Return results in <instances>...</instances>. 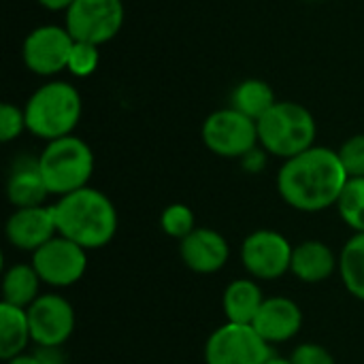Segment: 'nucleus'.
Here are the masks:
<instances>
[{"label":"nucleus","instance_id":"13","mask_svg":"<svg viewBox=\"0 0 364 364\" xmlns=\"http://www.w3.org/2000/svg\"><path fill=\"white\" fill-rule=\"evenodd\" d=\"M4 235L15 250L34 254L58 235L53 205L15 209L4 224Z\"/></svg>","mask_w":364,"mask_h":364},{"label":"nucleus","instance_id":"30","mask_svg":"<svg viewBox=\"0 0 364 364\" xmlns=\"http://www.w3.org/2000/svg\"><path fill=\"white\" fill-rule=\"evenodd\" d=\"M32 354L41 364H66V358L60 348H38L36 346V350Z\"/></svg>","mask_w":364,"mask_h":364},{"label":"nucleus","instance_id":"7","mask_svg":"<svg viewBox=\"0 0 364 364\" xmlns=\"http://www.w3.org/2000/svg\"><path fill=\"white\" fill-rule=\"evenodd\" d=\"M205 147L220 158H243L258 143V124L241 111L226 107L213 111L203 124Z\"/></svg>","mask_w":364,"mask_h":364},{"label":"nucleus","instance_id":"8","mask_svg":"<svg viewBox=\"0 0 364 364\" xmlns=\"http://www.w3.org/2000/svg\"><path fill=\"white\" fill-rule=\"evenodd\" d=\"M271 356V346L252 324L226 322L215 328L205 343L207 364H267Z\"/></svg>","mask_w":364,"mask_h":364},{"label":"nucleus","instance_id":"14","mask_svg":"<svg viewBox=\"0 0 364 364\" xmlns=\"http://www.w3.org/2000/svg\"><path fill=\"white\" fill-rule=\"evenodd\" d=\"M179 256L190 271L198 275H213L226 267L230 245L218 230L196 226L183 241H179Z\"/></svg>","mask_w":364,"mask_h":364},{"label":"nucleus","instance_id":"25","mask_svg":"<svg viewBox=\"0 0 364 364\" xmlns=\"http://www.w3.org/2000/svg\"><path fill=\"white\" fill-rule=\"evenodd\" d=\"M98 64H100V47L92 45V43L75 41V45L70 49V55H68V64H66L68 73L73 77L85 79V77L96 73Z\"/></svg>","mask_w":364,"mask_h":364},{"label":"nucleus","instance_id":"6","mask_svg":"<svg viewBox=\"0 0 364 364\" xmlns=\"http://www.w3.org/2000/svg\"><path fill=\"white\" fill-rule=\"evenodd\" d=\"M126 9L122 0H75L64 15V26L75 41L105 45L124 26Z\"/></svg>","mask_w":364,"mask_h":364},{"label":"nucleus","instance_id":"16","mask_svg":"<svg viewBox=\"0 0 364 364\" xmlns=\"http://www.w3.org/2000/svg\"><path fill=\"white\" fill-rule=\"evenodd\" d=\"M49 196L38 168V158H19L6 179V198L15 209L41 207Z\"/></svg>","mask_w":364,"mask_h":364},{"label":"nucleus","instance_id":"34","mask_svg":"<svg viewBox=\"0 0 364 364\" xmlns=\"http://www.w3.org/2000/svg\"><path fill=\"white\" fill-rule=\"evenodd\" d=\"M309 2H314V0H309Z\"/></svg>","mask_w":364,"mask_h":364},{"label":"nucleus","instance_id":"5","mask_svg":"<svg viewBox=\"0 0 364 364\" xmlns=\"http://www.w3.org/2000/svg\"><path fill=\"white\" fill-rule=\"evenodd\" d=\"M38 168L49 194L60 198L87 188L94 175V154L83 139L68 134L45 145L38 156Z\"/></svg>","mask_w":364,"mask_h":364},{"label":"nucleus","instance_id":"33","mask_svg":"<svg viewBox=\"0 0 364 364\" xmlns=\"http://www.w3.org/2000/svg\"><path fill=\"white\" fill-rule=\"evenodd\" d=\"M267 364H292L290 363V358H282V356H271L269 358V363Z\"/></svg>","mask_w":364,"mask_h":364},{"label":"nucleus","instance_id":"9","mask_svg":"<svg viewBox=\"0 0 364 364\" xmlns=\"http://www.w3.org/2000/svg\"><path fill=\"white\" fill-rule=\"evenodd\" d=\"M34 271L51 288H68L83 279L87 271V252L77 243L55 235L32 254Z\"/></svg>","mask_w":364,"mask_h":364},{"label":"nucleus","instance_id":"18","mask_svg":"<svg viewBox=\"0 0 364 364\" xmlns=\"http://www.w3.org/2000/svg\"><path fill=\"white\" fill-rule=\"evenodd\" d=\"M264 303L262 290L254 279H235L226 286L222 309L232 324H252Z\"/></svg>","mask_w":364,"mask_h":364},{"label":"nucleus","instance_id":"4","mask_svg":"<svg viewBox=\"0 0 364 364\" xmlns=\"http://www.w3.org/2000/svg\"><path fill=\"white\" fill-rule=\"evenodd\" d=\"M256 124L260 147L284 160L311 149L318 134L311 111L294 100H277Z\"/></svg>","mask_w":364,"mask_h":364},{"label":"nucleus","instance_id":"29","mask_svg":"<svg viewBox=\"0 0 364 364\" xmlns=\"http://www.w3.org/2000/svg\"><path fill=\"white\" fill-rule=\"evenodd\" d=\"M241 162H243V168L245 171H250V173H260L262 168H264V164H267V151L264 149H252L250 154H245L243 158H241Z\"/></svg>","mask_w":364,"mask_h":364},{"label":"nucleus","instance_id":"11","mask_svg":"<svg viewBox=\"0 0 364 364\" xmlns=\"http://www.w3.org/2000/svg\"><path fill=\"white\" fill-rule=\"evenodd\" d=\"M73 45L75 38L66 26L45 23L28 32L21 45V58L30 73L51 77L66 68Z\"/></svg>","mask_w":364,"mask_h":364},{"label":"nucleus","instance_id":"15","mask_svg":"<svg viewBox=\"0 0 364 364\" xmlns=\"http://www.w3.org/2000/svg\"><path fill=\"white\" fill-rule=\"evenodd\" d=\"M252 326L269 346L286 343L301 333L303 311L294 301L286 296H271V299H264Z\"/></svg>","mask_w":364,"mask_h":364},{"label":"nucleus","instance_id":"22","mask_svg":"<svg viewBox=\"0 0 364 364\" xmlns=\"http://www.w3.org/2000/svg\"><path fill=\"white\" fill-rule=\"evenodd\" d=\"M339 273L346 290L358 301H364V232H354V237L343 245Z\"/></svg>","mask_w":364,"mask_h":364},{"label":"nucleus","instance_id":"2","mask_svg":"<svg viewBox=\"0 0 364 364\" xmlns=\"http://www.w3.org/2000/svg\"><path fill=\"white\" fill-rule=\"evenodd\" d=\"M53 215L58 235L85 252L109 245L119 226L111 198L90 186L60 196L53 205Z\"/></svg>","mask_w":364,"mask_h":364},{"label":"nucleus","instance_id":"24","mask_svg":"<svg viewBox=\"0 0 364 364\" xmlns=\"http://www.w3.org/2000/svg\"><path fill=\"white\" fill-rule=\"evenodd\" d=\"M160 228L166 237L183 241L196 228V220H194L192 209L183 203L168 205L160 215Z\"/></svg>","mask_w":364,"mask_h":364},{"label":"nucleus","instance_id":"31","mask_svg":"<svg viewBox=\"0 0 364 364\" xmlns=\"http://www.w3.org/2000/svg\"><path fill=\"white\" fill-rule=\"evenodd\" d=\"M41 6H45L47 11H64L66 13V9L75 2V0H36Z\"/></svg>","mask_w":364,"mask_h":364},{"label":"nucleus","instance_id":"21","mask_svg":"<svg viewBox=\"0 0 364 364\" xmlns=\"http://www.w3.org/2000/svg\"><path fill=\"white\" fill-rule=\"evenodd\" d=\"M275 102V92L264 79H245L232 90L230 96V107L252 117L254 122H258Z\"/></svg>","mask_w":364,"mask_h":364},{"label":"nucleus","instance_id":"23","mask_svg":"<svg viewBox=\"0 0 364 364\" xmlns=\"http://www.w3.org/2000/svg\"><path fill=\"white\" fill-rule=\"evenodd\" d=\"M337 211L354 232H364V177L348 179L337 203Z\"/></svg>","mask_w":364,"mask_h":364},{"label":"nucleus","instance_id":"27","mask_svg":"<svg viewBox=\"0 0 364 364\" xmlns=\"http://www.w3.org/2000/svg\"><path fill=\"white\" fill-rule=\"evenodd\" d=\"M23 130H28L23 109L11 102H2L0 105V141L11 143L17 136H21Z\"/></svg>","mask_w":364,"mask_h":364},{"label":"nucleus","instance_id":"1","mask_svg":"<svg viewBox=\"0 0 364 364\" xmlns=\"http://www.w3.org/2000/svg\"><path fill=\"white\" fill-rule=\"evenodd\" d=\"M348 179L339 154L331 147L314 145L282 164L277 192L292 209L318 213L337 207Z\"/></svg>","mask_w":364,"mask_h":364},{"label":"nucleus","instance_id":"26","mask_svg":"<svg viewBox=\"0 0 364 364\" xmlns=\"http://www.w3.org/2000/svg\"><path fill=\"white\" fill-rule=\"evenodd\" d=\"M341 164L348 173V177H364V134L350 136L339 149H337Z\"/></svg>","mask_w":364,"mask_h":364},{"label":"nucleus","instance_id":"17","mask_svg":"<svg viewBox=\"0 0 364 364\" xmlns=\"http://www.w3.org/2000/svg\"><path fill=\"white\" fill-rule=\"evenodd\" d=\"M337 267H339V260L324 241L309 239V241L294 245L292 250L290 273L303 284H322L335 273Z\"/></svg>","mask_w":364,"mask_h":364},{"label":"nucleus","instance_id":"19","mask_svg":"<svg viewBox=\"0 0 364 364\" xmlns=\"http://www.w3.org/2000/svg\"><path fill=\"white\" fill-rule=\"evenodd\" d=\"M30 341L32 335L26 309L0 303V358L6 363L19 354H26Z\"/></svg>","mask_w":364,"mask_h":364},{"label":"nucleus","instance_id":"10","mask_svg":"<svg viewBox=\"0 0 364 364\" xmlns=\"http://www.w3.org/2000/svg\"><path fill=\"white\" fill-rule=\"evenodd\" d=\"M292 250L294 247L282 232L260 228L245 237L241 245V262L254 279L273 282L290 271Z\"/></svg>","mask_w":364,"mask_h":364},{"label":"nucleus","instance_id":"12","mask_svg":"<svg viewBox=\"0 0 364 364\" xmlns=\"http://www.w3.org/2000/svg\"><path fill=\"white\" fill-rule=\"evenodd\" d=\"M26 314L32 343L38 348H62L75 331V309L60 294H41Z\"/></svg>","mask_w":364,"mask_h":364},{"label":"nucleus","instance_id":"3","mask_svg":"<svg viewBox=\"0 0 364 364\" xmlns=\"http://www.w3.org/2000/svg\"><path fill=\"white\" fill-rule=\"evenodd\" d=\"M23 113L28 132L49 143L75 132L83 113V100L73 83L49 81L34 90Z\"/></svg>","mask_w":364,"mask_h":364},{"label":"nucleus","instance_id":"20","mask_svg":"<svg viewBox=\"0 0 364 364\" xmlns=\"http://www.w3.org/2000/svg\"><path fill=\"white\" fill-rule=\"evenodd\" d=\"M41 284L43 282L32 264H13L4 271L2 277V303L28 309L41 296Z\"/></svg>","mask_w":364,"mask_h":364},{"label":"nucleus","instance_id":"28","mask_svg":"<svg viewBox=\"0 0 364 364\" xmlns=\"http://www.w3.org/2000/svg\"><path fill=\"white\" fill-rule=\"evenodd\" d=\"M292 364H337L333 354L320 343H303L290 354Z\"/></svg>","mask_w":364,"mask_h":364},{"label":"nucleus","instance_id":"32","mask_svg":"<svg viewBox=\"0 0 364 364\" xmlns=\"http://www.w3.org/2000/svg\"><path fill=\"white\" fill-rule=\"evenodd\" d=\"M6 364H41V363L36 360V356H34V354H19V356H15V358L6 360Z\"/></svg>","mask_w":364,"mask_h":364}]
</instances>
